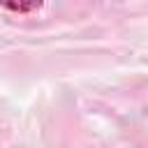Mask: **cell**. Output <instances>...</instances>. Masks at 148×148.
Here are the masks:
<instances>
[{
  "instance_id": "1",
  "label": "cell",
  "mask_w": 148,
  "mask_h": 148,
  "mask_svg": "<svg viewBox=\"0 0 148 148\" xmlns=\"http://www.w3.org/2000/svg\"><path fill=\"white\" fill-rule=\"evenodd\" d=\"M2 7H7L9 12H18V14H25V12H35L42 7V0H0Z\"/></svg>"
}]
</instances>
